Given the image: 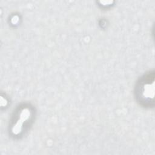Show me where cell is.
I'll list each match as a JSON object with an SVG mask.
<instances>
[{"mask_svg":"<svg viewBox=\"0 0 155 155\" xmlns=\"http://www.w3.org/2000/svg\"><path fill=\"white\" fill-rule=\"evenodd\" d=\"M154 91V73L145 75L139 81L136 88L138 101L144 106H151L153 104Z\"/></svg>","mask_w":155,"mask_h":155,"instance_id":"obj_1","label":"cell"},{"mask_svg":"<svg viewBox=\"0 0 155 155\" xmlns=\"http://www.w3.org/2000/svg\"><path fill=\"white\" fill-rule=\"evenodd\" d=\"M32 111L30 108H22L18 113V117H16L15 122H14L12 127V132L14 135L20 134L23 130L24 127L26 125L28 120L31 118Z\"/></svg>","mask_w":155,"mask_h":155,"instance_id":"obj_2","label":"cell"}]
</instances>
